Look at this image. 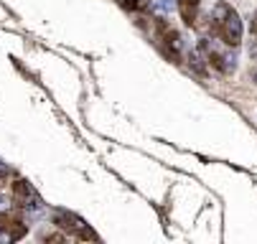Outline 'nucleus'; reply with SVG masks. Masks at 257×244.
<instances>
[{
	"instance_id": "nucleus-2",
	"label": "nucleus",
	"mask_w": 257,
	"mask_h": 244,
	"mask_svg": "<svg viewBox=\"0 0 257 244\" xmlns=\"http://www.w3.org/2000/svg\"><path fill=\"white\" fill-rule=\"evenodd\" d=\"M196 8H199V0H181V16L186 18V23H194Z\"/></svg>"
},
{
	"instance_id": "nucleus-3",
	"label": "nucleus",
	"mask_w": 257,
	"mask_h": 244,
	"mask_svg": "<svg viewBox=\"0 0 257 244\" xmlns=\"http://www.w3.org/2000/svg\"><path fill=\"white\" fill-rule=\"evenodd\" d=\"M252 33H254V39H257V16H254V21H252Z\"/></svg>"
},
{
	"instance_id": "nucleus-1",
	"label": "nucleus",
	"mask_w": 257,
	"mask_h": 244,
	"mask_svg": "<svg viewBox=\"0 0 257 244\" xmlns=\"http://www.w3.org/2000/svg\"><path fill=\"white\" fill-rule=\"evenodd\" d=\"M209 31H211V36L219 39L224 46H237L239 44V36H242V26L237 21V13L229 8V6H216L214 13L209 16Z\"/></svg>"
}]
</instances>
